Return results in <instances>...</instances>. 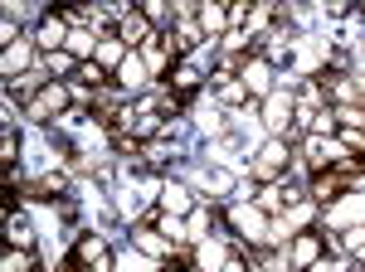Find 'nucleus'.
<instances>
[{"mask_svg":"<svg viewBox=\"0 0 365 272\" xmlns=\"http://www.w3.org/2000/svg\"><path fill=\"white\" fill-rule=\"evenodd\" d=\"M341 190H365V165L356 161V156H346L341 165L322 170V175L312 180V199H317V204H331V199H341Z\"/></svg>","mask_w":365,"mask_h":272,"instance_id":"nucleus-1","label":"nucleus"},{"mask_svg":"<svg viewBox=\"0 0 365 272\" xmlns=\"http://www.w3.org/2000/svg\"><path fill=\"white\" fill-rule=\"evenodd\" d=\"M63 108H68V88L49 78V83H44V88H39V93L25 103V117H34V122H49V117H58Z\"/></svg>","mask_w":365,"mask_h":272,"instance_id":"nucleus-2","label":"nucleus"},{"mask_svg":"<svg viewBox=\"0 0 365 272\" xmlns=\"http://www.w3.org/2000/svg\"><path fill=\"white\" fill-rule=\"evenodd\" d=\"M73 263H78L83 272H113V253H108V244H103V239H78Z\"/></svg>","mask_w":365,"mask_h":272,"instance_id":"nucleus-3","label":"nucleus"},{"mask_svg":"<svg viewBox=\"0 0 365 272\" xmlns=\"http://www.w3.org/2000/svg\"><path fill=\"white\" fill-rule=\"evenodd\" d=\"M322 248H327V234H322V229H307V234H297V239H292L287 253H292V263H297V268H317V263H322Z\"/></svg>","mask_w":365,"mask_h":272,"instance_id":"nucleus-4","label":"nucleus"},{"mask_svg":"<svg viewBox=\"0 0 365 272\" xmlns=\"http://www.w3.org/2000/svg\"><path fill=\"white\" fill-rule=\"evenodd\" d=\"M282 165H287V141H268L253 161V180H278Z\"/></svg>","mask_w":365,"mask_h":272,"instance_id":"nucleus-5","label":"nucleus"},{"mask_svg":"<svg viewBox=\"0 0 365 272\" xmlns=\"http://www.w3.org/2000/svg\"><path fill=\"white\" fill-rule=\"evenodd\" d=\"M39 49H44V54H63V49H68V15H44V25H39Z\"/></svg>","mask_w":365,"mask_h":272,"instance_id":"nucleus-6","label":"nucleus"},{"mask_svg":"<svg viewBox=\"0 0 365 272\" xmlns=\"http://www.w3.org/2000/svg\"><path fill=\"white\" fill-rule=\"evenodd\" d=\"M117 39H122L127 49H146L156 34H151V25H146V15L137 10V15H122V25H117Z\"/></svg>","mask_w":365,"mask_h":272,"instance_id":"nucleus-7","label":"nucleus"},{"mask_svg":"<svg viewBox=\"0 0 365 272\" xmlns=\"http://www.w3.org/2000/svg\"><path fill=\"white\" fill-rule=\"evenodd\" d=\"M127 54H132V49H127L117 34H103V39H98V54H93V63H98V68H122V63H127Z\"/></svg>","mask_w":365,"mask_h":272,"instance_id":"nucleus-8","label":"nucleus"},{"mask_svg":"<svg viewBox=\"0 0 365 272\" xmlns=\"http://www.w3.org/2000/svg\"><path fill=\"white\" fill-rule=\"evenodd\" d=\"M117 78H122V88L132 93V88H146V83H151V68H146V58H141V54H127V63L117 68Z\"/></svg>","mask_w":365,"mask_h":272,"instance_id":"nucleus-9","label":"nucleus"},{"mask_svg":"<svg viewBox=\"0 0 365 272\" xmlns=\"http://www.w3.org/2000/svg\"><path fill=\"white\" fill-rule=\"evenodd\" d=\"M132 244L141 248V253H151V258H170V239L166 234H156V229H137V234H132Z\"/></svg>","mask_w":365,"mask_h":272,"instance_id":"nucleus-10","label":"nucleus"},{"mask_svg":"<svg viewBox=\"0 0 365 272\" xmlns=\"http://www.w3.org/2000/svg\"><path fill=\"white\" fill-rule=\"evenodd\" d=\"M229 224L239 229V239H253V244L263 239V219L253 214V209H229Z\"/></svg>","mask_w":365,"mask_h":272,"instance_id":"nucleus-11","label":"nucleus"},{"mask_svg":"<svg viewBox=\"0 0 365 272\" xmlns=\"http://www.w3.org/2000/svg\"><path fill=\"white\" fill-rule=\"evenodd\" d=\"M244 88H249V98H263L268 93V63L263 58H253L249 68H244Z\"/></svg>","mask_w":365,"mask_h":272,"instance_id":"nucleus-12","label":"nucleus"},{"mask_svg":"<svg viewBox=\"0 0 365 272\" xmlns=\"http://www.w3.org/2000/svg\"><path fill=\"white\" fill-rule=\"evenodd\" d=\"M5 239H10V248H20V253H29V244H34V234H29L25 219L5 214Z\"/></svg>","mask_w":365,"mask_h":272,"instance_id":"nucleus-13","label":"nucleus"},{"mask_svg":"<svg viewBox=\"0 0 365 272\" xmlns=\"http://www.w3.org/2000/svg\"><path fill=\"white\" fill-rule=\"evenodd\" d=\"M287 112H292V98H287V93H273V98H268V127H273V132H282V127L292 122Z\"/></svg>","mask_w":365,"mask_h":272,"instance_id":"nucleus-14","label":"nucleus"},{"mask_svg":"<svg viewBox=\"0 0 365 272\" xmlns=\"http://www.w3.org/2000/svg\"><path fill=\"white\" fill-rule=\"evenodd\" d=\"M195 20H200V34H220L225 20H229V10H220V5H200Z\"/></svg>","mask_w":365,"mask_h":272,"instance_id":"nucleus-15","label":"nucleus"},{"mask_svg":"<svg viewBox=\"0 0 365 272\" xmlns=\"http://www.w3.org/2000/svg\"><path fill=\"white\" fill-rule=\"evenodd\" d=\"M161 204H166V214H190V194H185V185H166L161 190Z\"/></svg>","mask_w":365,"mask_h":272,"instance_id":"nucleus-16","label":"nucleus"},{"mask_svg":"<svg viewBox=\"0 0 365 272\" xmlns=\"http://www.w3.org/2000/svg\"><path fill=\"white\" fill-rule=\"evenodd\" d=\"M68 54L78 58V63H88V54H98V39H93L88 29H73V34H68Z\"/></svg>","mask_w":365,"mask_h":272,"instance_id":"nucleus-17","label":"nucleus"},{"mask_svg":"<svg viewBox=\"0 0 365 272\" xmlns=\"http://www.w3.org/2000/svg\"><path fill=\"white\" fill-rule=\"evenodd\" d=\"M29 194H34V199H58V194H63V175H39V180L29 185Z\"/></svg>","mask_w":365,"mask_h":272,"instance_id":"nucleus-18","label":"nucleus"},{"mask_svg":"<svg viewBox=\"0 0 365 272\" xmlns=\"http://www.w3.org/2000/svg\"><path fill=\"white\" fill-rule=\"evenodd\" d=\"M29 63V44L25 39H15V44H10V49H5V73H10V78H15V73H20V68H25Z\"/></svg>","mask_w":365,"mask_h":272,"instance_id":"nucleus-19","label":"nucleus"},{"mask_svg":"<svg viewBox=\"0 0 365 272\" xmlns=\"http://www.w3.org/2000/svg\"><path fill=\"white\" fill-rule=\"evenodd\" d=\"M141 58H146V68H151V73H156V68H166L170 49H166V44H161V34H156V39H151V44L141 49Z\"/></svg>","mask_w":365,"mask_h":272,"instance_id":"nucleus-20","label":"nucleus"},{"mask_svg":"<svg viewBox=\"0 0 365 272\" xmlns=\"http://www.w3.org/2000/svg\"><path fill=\"white\" fill-rule=\"evenodd\" d=\"M0 272H34V258H29V253H15V248H10V253L0 258Z\"/></svg>","mask_w":365,"mask_h":272,"instance_id":"nucleus-21","label":"nucleus"},{"mask_svg":"<svg viewBox=\"0 0 365 272\" xmlns=\"http://www.w3.org/2000/svg\"><path fill=\"white\" fill-rule=\"evenodd\" d=\"M44 63H49V73H78V68H83V63L68 54V49H63V54H49Z\"/></svg>","mask_w":365,"mask_h":272,"instance_id":"nucleus-22","label":"nucleus"},{"mask_svg":"<svg viewBox=\"0 0 365 272\" xmlns=\"http://www.w3.org/2000/svg\"><path fill=\"white\" fill-rule=\"evenodd\" d=\"M78 78H83V88H93V93H98V88H103V83H108V68H98V63H93V58H88L83 68H78Z\"/></svg>","mask_w":365,"mask_h":272,"instance_id":"nucleus-23","label":"nucleus"},{"mask_svg":"<svg viewBox=\"0 0 365 272\" xmlns=\"http://www.w3.org/2000/svg\"><path fill=\"white\" fill-rule=\"evenodd\" d=\"M141 15H146V25H170V10L161 0H151V5H141Z\"/></svg>","mask_w":365,"mask_h":272,"instance_id":"nucleus-24","label":"nucleus"},{"mask_svg":"<svg viewBox=\"0 0 365 272\" xmlns=\"http://www.w3.org/2000/svg\"><path fill=\"white\" fill-rule=\"evenodd\" d=\"M341 146L356 156V151H365V132H351V127H341Z\"/></svg>","mask_w":365,"mask_h":272,"instance_id":"nucleus-25","label":"nucleus"},{"mask_svg":"<svg viewBox=\"0 0 365 272\" xmlns=\"http://www.w3.org/2000/svg\"><path fill=\"white\" fill-rule=\"evenodd\" d=\"M220 272H249V263H244V258H239V253H229L225 263H220Z\"/></svg>","mask_w":365,"mask_h":272,"instance_id":"nucleus-26","label":"nucleus"},{"mask_svg":"<svg viewBox=\"0 0 365 272\" xmlns=\"http://www.w3.org/2000/svg\"><path fill=\"white\" fill-rule=\"evenodd\" d=\"M58 272H83V268H78V263H68V268H58Z\"/></svg>","mask_w":365,"mask_h":272,"instance_id":"nucleus-27","label":"nucleus"}]
</instances>
